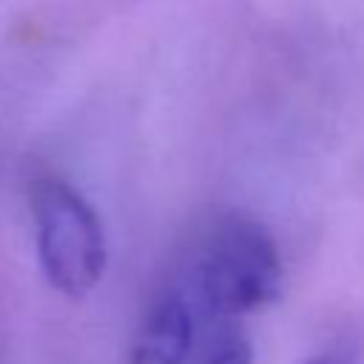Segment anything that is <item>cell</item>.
Instances as JSON below:
<instances>
[{"mask_svg": "<svg viewBox=\"0 0 364 364\" xmlns=\"http://www.w3.org/2000/svg\"><path fill=\"white\" fill-rule=\"evenodd\" d=\"M284 270L273 236L247 216H228L205 239L196 262V293L222 316H245L273 304Z\"/></svg>", "mask_w": 364, "mask_h": 364, "instance_id": "1", "label": "cell"}, {"mask_svg": "<svg viewBox=\"0 0 364 364\" xmlns=\"http://www.w3.org/2000/svg\"><path fill=\"white\" fill-rule=\"evenodd\" d=\"M40 267L68 299L88 296L105 273V233L94 208L65 179L43 176L31 188Z\"/></svg>", "mask_w": 364, "mask_h": 364, "instance_id": "2", "label": "cell"}, {"mask_svg": "<svg viewBox=\"0 0 364 364\" xmlns=\"http://www.w3.org/2000/svg\"><path fill=\"white\" fill-rule=\"evenodd\" d=\"M193 347V316L182 296H162L145 316L128 364H182Z\"/></svg>", "mask_w": 364, "mask_h": 364, "instance_id": "3", "label": "cell"}, {"mask_svg": "<svg viewBox=\"0 0 364 364\" xmlns=\"http://www.w3.org/2000/svg\"><path fill=\"white\" fill-rule=\"evenodd\" d=\"M208 364H253V350L247 341H233L225 344Z\"/></svg>", "mask_w": 364, "mask_h": 364, "instance_id": "4", "label": "cell"}, {"mask_svg": "<svg viewBox=\"0 0 364 364\" xmlns=\"http://www.w3.org/2000/svg\"><path fill=\"white\" fill-rule=\"evenodd\" d=\"M304 364H355V361L341 355V353H324V355H316V358H310Z\"/></svg>", "mask_w": 364, "mask_h": 364, "instance_id": "5", "label": "cell"}]
</instances>
